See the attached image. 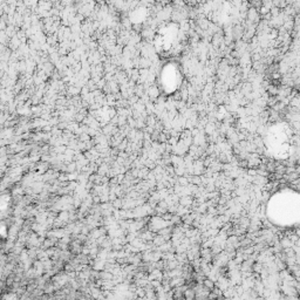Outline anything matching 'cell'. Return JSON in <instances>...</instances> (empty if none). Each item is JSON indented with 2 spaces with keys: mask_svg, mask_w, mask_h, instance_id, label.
I'll use <instances>...</instances> for the list:
<instances>
[{
  "mask_svg": "<svg viewBox=\"0 0 300 300\" xmlns=\"http://www.w3.org/2000/svg\"><path fill=\"white\" fill-rule=\"evenodd\" d=\"M203 285L205 286V287H206V289H209L210 292H211V291H214V287H216V284H214V281H212L211 279H204Z\"/></svg>",
  "mask_w": 300,
  "mask_h": 300,
  "instance_id": "cell-1",
  "label": "cell"
}]
</instances>
